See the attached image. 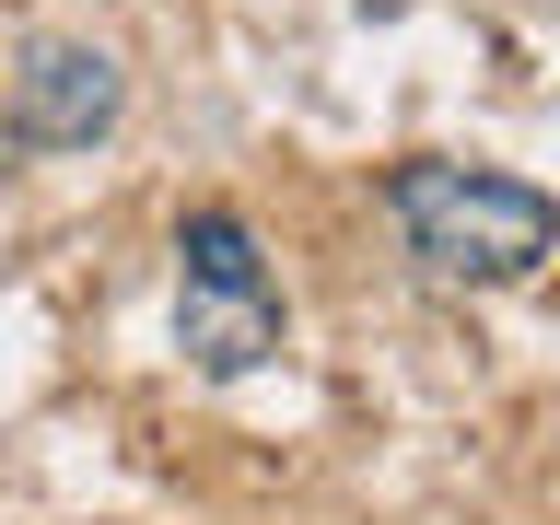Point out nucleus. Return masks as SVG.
Wrapping results in <instances>:
<instances>
[{"label":"nucleus","mask_w":560,"mask_h":525,"mask_svg":"<svg viewBox=\"0 0 560 525\" xmlns=\"http://www.w3.org/2000/svg\"><path fill=\"white\" fill-rule=\"evenodd\" d=\"M385 210H397V245L432 280H479V292L537 280L549 269V234H560V210L525 175H479V164H409L385 187Z\"/></svg>","instance_id":"f257e3e1"},{"label":"nucleus","mask_w":560,"mask_h":525,"mask_svg":"<svg viewBox=\"0 0 560 525\" xmlns=\"http://www.w3.org/2000/svg\"><path fill=\"white\" fill-rule=\"evenodd\" d=\"M175 257H187L175 269V350L199 374H257L280 350V280L257 257V234H245L234 210H199Z\"/></svg>","instance_id":"f03ea898"},{"label":"nucleus","mask_w":560,"mask_h":525,"mask_svg":"<svg viewBox=\"0 0 560 525\" xmlns=\"http://www.w3.org/2000/svg\"><path fill=\"white\" fill-rule=\"evenodd\" d=\"M0 129L35 140V152H82V140H105V129H117V59H105V47H70V35H35L24 59H12Z\"/></svg>","instance_id":"7ed1b4c3"},{"label":"nucleus","mask_w":560,"mask_h":525,"mask_svg":"<svg viewBox=\"0 0 560 525\" xmlns=\"http://www.w3.org/2000/svg\"><path fill=\"white\" fill-rule=\"evenodd\" d=\"M0 164H12V129H0Z\"/></svg>","instance_id":"20e7f679"}]
</instances>
